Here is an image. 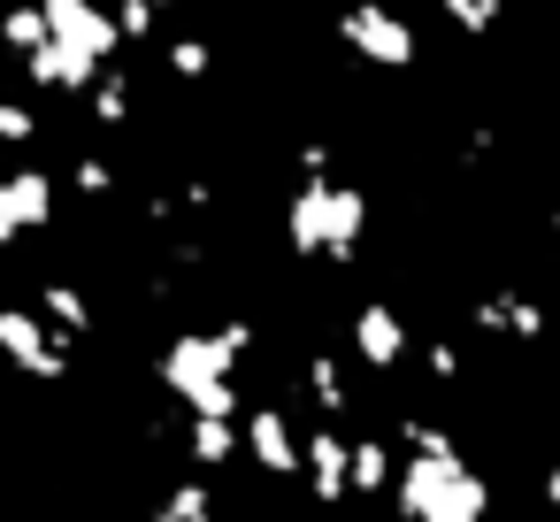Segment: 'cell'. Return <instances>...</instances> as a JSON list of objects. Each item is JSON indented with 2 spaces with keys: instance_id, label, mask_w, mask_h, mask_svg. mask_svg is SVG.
Segmentation results:
<instances>
[{
  "instance_id": "obj_22",
  "label": "cell",
  "mask_w": 560,
  "mask_h": 522,
  "mask_svg": "<svg viewBox=\"0 0 560 522\" xmlns=\"http://www.w3.org/2000/svg\"><path fill=\"white\" fill-rule=\"evenodd\" d=\"M499 308H506V338H522V346H537V338H545V308H537V300L499 292Z\"/></svg>"
},
{
  "instance_id": "obj_4",
  "label": "cell",
  "mask_w": 560,
  "mask_h": 522,
  "mask_svg": "<svg viewBox=\"0 0 560 522\" xmlns=\"http://www.w3.org/2000/svg\"><path fill=\"white\" fill-rule=\"evenodd\" d=\"M338 39L369 62V70H415L422 62V39L399 9H384V0H346L338 9Z\"/></svg>"
},
{
  "instance_id": "obj_13",
  "label": "cell",
  "mask_w": 560,
  "mask_h": 522,
  "mask_svg": "<svg viewBox=\"0 0 560 522\" xmlns=\"http://www.w3.org/2000/svg\"><path fill=\"white\" fill-rule=\"evenodd\" d=\"M47 39H55V32H47V9H39V0H16V9H0V47L16 55V70H24Z\"/></svg>"
},
{
  "instance_id": "obj_12",
  "label": "cell",
  "mask_w": 560,
  "mask_h": 522,
  "mask_svg": "<svg viewBox=\"0 0 560 522\" xmlns=\"http://www.w3.org/2000/svg\"><path fill=\"white\" fill-rule=\"evenodd\" d=\"M399 491V461H392V445L384 438H353V499H392Z\"/></svg>"
},
{
  "instance_id": "obj_14",
  "label": "cell",
  "mask_w": 560,
  "mask_h": 522,
  "mask_svg": "<svg viewBox=\"0 0 560 522\" xmlns=\"http://www.w3.org/2000/svg\"><path fill=\"white\" fill-rule=\"evenodd\" d=\"M39 315H47L62 338H85V330H93V300H85L70 277H47V285H39Z\"/></svg>"
},
{
  "instance_id": "obj_3",
  "label": "cell",
  "mask_w": 560,
  "mask_h": 522,
  "mask_svg": "<svg viewBox=\"0 0 560 522\" xmlns=\"http://www.w3.org/2000/svg\"><path fill=\"white\" fill-rule=\"evenodd\" d=\"M392 507H399V522H483L491 514V484L460 453H445V461H415L407 453Z\"/></svg>"
},
{
  "instance_id": "obj_15",
  "label": "cell",
  "mask_w": 560,
  "mask_h": 522,
  "mask_svg": "<svg viewBox=\"0 0 560 522\" xmlns=\"http://www.w3.org/2000/svg\"><path fill=\"white\" fill-rule=\"evenodd\" d=\"M238 445H246V422H185V453L200 468H231Z\"/></svg>"
},
{
  "instance_id": "obj_8",
  "label": "cell",
  "mask_w": 560,
  "mask_h": 522,
  "mask_svg": "<svg viewBox=\"0 0 560 522\" xmlns=\"http://www.w3.org/2000/svg\"><path fill=\"white\" fill-rule=\"evenodd\" d=\"M246 453H254L261 476H300L307 468V430H292V415L261 399V407H246Z\"/></svg>"
},
{
  "instance_id": "obj_9",
  "label": "cell",
  "mask_w": 560,
  "mask_h": 522,
  "mask_svg": "<svg viewBox=\"0 0 560 522\" xmlns=\"http://www.w3.org/2000/svg\"><path fill=\"white\" fill-rule=\"evenodd\" d=\"M55 223V177L47 170H9L0 177V246H16Z\"/></svg>"
},
{
  "instance_id": "obj_17",
  "label": "cell",
  "mask_w": 560,
  "mask_h": 522,
  "mask_svg": "<svg viewBox=\"0 0 560 522\" xmlns=\"http://www.w3.org/2000/svg\"><path fill=\"white\" fill-rule=\"evenodd\" d=\"M154 522H215V491L208 484H170L154 499Z\"/></svg>"
},
{
  "instance_id": "obj_30",
  "label": "cell",
  "mask_w": 560,
  "mask_h": 522,
  "mask_svg": "<svg viewBox=\"0 0 560 522\" xmlns=\"http://www.w3.org/2000/svg\"><path fill=\"white\" fill-rule=\"evenodd\" d=\"M545 231H552V239H560V208H545Z\"/></svg>"
},
{
  "instance_id": "obj_21",
  "label": "cell",
  "mask_w": 560,
  "mask_h": 522,
  "mask_svg": "<svg viewBox=\"0 0 560 522\" xmlns=\"http://www.w3.org/2000/svg\"><path fill=\"white\" fill-rule=\"evenodd\" d=\"M438 9H445V24H453V32H468V39L499 32V0H438Z\"/></svg>"
},
{
  "instance_id": "obj_20",
  "label": "cell",
  "mask_w": 560,
  "mask_h": 522,
  "mask_svg": "<svg viewBox=\"0 0 560 522\" xmlns=\"http://www.w3.org/2000/svg\"><path fill=\"white\" fill-rule=\"evenodd\" d=\"M399 438H407V453H415V461H445V453H460V445H453V430H445V422H422V415H407V422H399Z\"/></svg>"
},
{
  "instance_id": "obj_25",
  "label": "cell",
  "mask_w": 560,
  "mask_h": 522,
  "mask_svg": "<svg viewBox=\"0 0 560 522\" xmlns=\"http://www.w3.org/2000/svg\"><path fill=\"white\" fill-rule=\"evenodd\" d=\"M116 24H124V47H139V39H154L162 9H147V0H116Z\"/></svg>"
},
{
  "instance_id": "obj_33",
  "label": "cell",
  "mask_w": 560,
  "mask_h": 522,
  "mask_svg": "<svg viewBox=\"0 0 560 522\" xmlns=\"http://www.w3.org/2000/svg\"><path fill=\"white\" fill-rule=\"evenodd\" d=\"M552 78H560V62H552Z\"/></svg>"
},
{
  "instance_id": "obj_27",
  "label": "cell",
  "mask_w": 560,
  "mask_h": 522,
  "mask_svg": "<svg viewBox=\"0 0 560 522\" xmlns=\"http://www.w3.org/2000/svg\"><path fill=\"white\" fill-rule=\"evenodd\" d=\"M215 338H223V346H231L238 361L254 353V323H246V315H223V323H215Z\"/></svg>"
},
{
  "instance_id": "obj_26",
  "label": "cell",
  "mask_w": 560,
  "mask_h": 522,
  "mask_svg": "<svg viewBox=\"0 0 560 522\" xmlns=\"http://www.w3.org/2000/svg\"><path fill=\"white\" fill-rule=\"evenodd\" d=\"M300 177L330 185V147H323V139H300Z\"/></svg>"
},
{
  "instance_id": "obj_16",
  "label": "cell",
  "mask_w": 560,
  "mask_h": 522,
  "mask_svg": "<svg viewBox=\"0 0 560 522\" xmlns=\"http://www.w3.org/2000/svg\"><path fill=\"white\" fill-rule=\"evenodd\" d=\"M307 399H315V407H323L330 422H338V415L353 407V384H346V369H338L330 353H307Z\"/></svg>"
},
{
  "instance_id": "obj_5",
  "label": "cell",
  "mask_w": 560,
  "mask_h": 522,
  "mask_svg": "<svg viewBox=\"0 0 560 522\" xmlns=\"http://www.w3.org/2000/svg\"><path fill=\"white\" fill-rule=\"evenodd\" d=\"M0 361L32 384H62L70 376V338L39 315V308H9L0 300Z\"/></svg>"
},
{
  "instance_id": "obj_1",
  "label": "cell",
  "mask_w": 560,
  "mask_h": 522,
  "mask_svg": "<svg viewBox=\"0 0 560 522\" xmlns=\"http://www.w3.org/2000/svg\"><path fill=\"white\" fill-rule=\"evenodd\" d=\"M162 392L185 407V422H246V407H238V353L215 330H177L162 346Z\"/></svg>"
},
{
  "instance_id": "obj_29",
  "label": "cell",
  "mask_w": 560,
  "mask_h": 522,
  "mask_svg": "<svg viewBox=\"0 0 560 522\" xmlns=\"http://www.w3.org/2000/svg\"><path fill=\"white\" fill-rule=\"evenodd\" d=\"M537 491H545V507L560 514V461H545V476H537Z\"/></svg>"
},
{
  "instance_id": "obj_23",
  "label": "cell",
  "mask_w": 560,
  "mask_h": 522,
  "mask_svg": "<svg viewBox=\"0 0 560 522\" xmlns=\"http://www.w3.org/2000/svg\"><path fill=\"white\" fill-rule=\"evenodd\" d=\"M32 139H39L32 101H9V93H0V147H32Z\"/></svg>"
},
{
  "instance_id": "obj_32",
  "label": "cell",
  "mask_w": 560,
  "mask_h": 522,
  "mask_svg": "<svg viewBox=\"0 0 560 522\" xmlns=\"http://www.w3.org/2000/svg\"><path fill=\"white\" fill-rule=\"evenodd\" d=\"M0 177H9V147H0Z\"/></svg>"
},
{
  "instance_id": "obj_6",
  "label": "cell",
  "mask_w": 560,
  "mask_h": 522,
  "mask_svg": "<svg viewBox=\"0 0 560 522\" xmlns=\"http://www.w3.org/2000/svg\"><path fill=\"white\" fill-rule=\"evenodd\" d=\"M39 9H47L55 47H70V55L101 62V70L124 55V24H116V9H101V0H39Z\"/></svg>"
},
{
  "instance_id": "obj_18",
  "label": "cell",
  "mask_w": 560,
  "mask_h": 522,
  "mask_svg": "<svg viewBox=\"0 0 560 522\" xmlns=\"http://www.w3.org/2000/svg\"><path fill=\"white\" fill-rule=\"evenodd\" d=\"M162 70H170V78H177V85H200V78H208V70H215V47H208V39H192V32H185V39H170V47H162Z\"/></svg>"
},
{
  "instance_id": "obj_10",
  "label": "cell",
  "mask_w": 560,
  "mask_h": 522,
  "mask_svg": "<svg viewBox=\"0 0 560 522\" xmlns=\"http://www.w3.org/2000/svg\"><path fill=\"white\" fill-rule=\"evenodd\" d=\"M307 499H315V507L353 499V438H346L338 422H315V430H307Z\"/></svg>"
},
{
  "instance_id": "obj_24",
  "label": "cell",
  "mask_w": 560,
  "mask_h": 522,
  "mask_svg": "<svg viewBox=\"0 0 560 522\" xmlns=\"http://www.w3.org/2000/svg\"><path fill=\"white\" fill-rule=\"evenodd\" d=\"M70 185H78L85 200H108V193H116V162H101V154H78V170H70Z\"/></svg>"
},
{
  "instance_id": "obj_11",
  "label": "cell",
  "mask_w": 560,
  "mask_h": 522,
  "mask_svg": "<svg viewBox=\"0 0 560 522\" xmlns=\"http://www.w3.org/2000/svg\"><path fill=\"white\" fill-rule=\"evenodd\" d=\"M24 78H32V93H85V101H93V85H101V78H108V70H101V62H85V55H70V47H55V39H47V47H39V55H32V62H24Z\"/></svg>"
},
{
  "instance_id": "obj_2",
  "label": "cell",
  "mask_w": 560,
  "mask_h": 522,
  "mask_svg": "<svg viewBox=\"0 0 560 522\" xmlns=\"http://www.w3.org/2000/svg\"><path fill=\"white\" fill-rule=\"evenodd\" d=\"M361 231H369V193L361 185H315L300 177L284 200V246L300 262H361Z\"/></svg>"
},
{
  "instance_id": "obj_31",
  "label": "cell",
  "mask_w": 560,
  "mask_h": 522,
  "mask_svg": "<svg viewBox=\"0 0 560 522\" xmlns=\"http://www.w3.org/2000/svg\"><path fill=\"white\" fill-rule=\"evenodd\" d=\"M147 9H185V0H147Z\"/></svg>"
},
{
  "instance_id": "obj_7",
  "label": "cell",
  "mask_w": 560,
  "mask_h": 522,
  "mask_svg": "<svg viewBox=\"0 0 560 522\" xmlns=\"http://www.w3.org/2000/svg\"><path fill=\"white\" fill-rule=\"evenodd\" d=\"M346 338H353L361 369H376V376H392V369L407 361V315H399L392 300H361V308L346 315Z\"/></svg>"
},
{
  "instance_id": "obj_19",
  "label": "cell",
  "mask_w": 560,
  "mask_h": 522,
  "mask_svg": "<svg viewBox=\"0 0 560 522\" xmlns=\"http://www.w3.org/2000/svg\"><path fill=\"white\" fill-rule=\"evenodd\" d=\"M85 108H93V124H101V131H124V124H131V78H124V70H108V78L93 85V101H85Z\"/></svg>"
},
{
  "instance_id": "obj_28",
  "label": "cell",
  "mask_w": 560,
  "mask_h": 522,
  "mask_svg": "<svg viewBox=\"0 0 560 522\" xmlns=\"http://www.w3.org/2000/svg\"><path fill=\"white\" fill-rule=\"evenodd\" d=\"M422 361H430V376H445V384L460 376V346H445V338H430V346H422Z\"/></svg>"
}]
</instances>
